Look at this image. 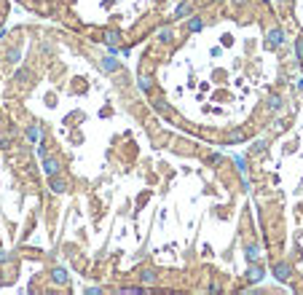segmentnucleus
<instances>
[{
    "mask_svg": "<svg viewBox=\"0 0 303 295\" xmlns=\"http://www.w3.org/2000/svg\"><path fill=\"white\" fill-rule=\"evenodd\" d=\"M49 191L54 193V196L67 193V191H70V177H64L62 172H59V175H51V177H49Z\"/></svg>",
    "mask_w": 303,
    "mask_h": 295,
    "instance_id": "nucleus-1",
    "label": "nucleus"
},
{
    "mask_svg": "<svg viewBox=\"0 0 303 295\" xmlns=\"http://www.w3.org/2000/svg\"><path fill=\"white\" fill-rule=\"evenodd\" d=\"M263 277H266V266H263L260 260H255V263L247 266V274H244L247 285H258V282H263Z\"/></svg>",
    "mask_w": 303,
    "mask_h": 295,
    "instance_id": "nucleus-2",
    "label": "nucleus"
},
{
    "mask_svg": "<svg viewBox=\"0 0 303 295\" xmlns=\"http://www.w3.org/2000/svg\"><path fill=\"white\" fill-rule=\"evenodd\" d=\"M285 30L282 27H271L266 32V49H282V46H285Z\"/></svg>",
    "mask_w": 303,
    "mask_h": 295,
    "instance_id": "nucleus-3",
    "label": "nucleus"
},
{
    "mask_svg": "<svg viewBox=\"0 0 303 295\" xmlns=\"http://www.w3.org/2000/svg\"><path fill=\"white\" fill-rule=\"evenodd\" d=\"M41 172H43L46 177L59 175V172H62V159H57V156H43V161H41Z\"/></svg>",
    "mask_w": 303,
    "mask_h": 295,
    "instance_id": "nucleus-4",
    "label": "nucleus"
},
{
    "mask_svg": "<svg viewBox=\"0 0 303 295\" xmlns=\"http://www.w3.org/2000/svg\"><path fill=\"white\" fill-rule=\"evenodd\" d=\"M271 274L279 282H287L290 277H293V266L287 263V260H279V263H274V268H271Z\"/></svg>",
    "mask_w": 303,
    "mask_h": 295,
    "instance_id": "nucleus-5",
    "label": "nucleus"
},
{
    "mask_svg": "<svg viewBox=\"0 0 303 295\" xmlns=\"http://www.w3.org/2000/svg\"><path fill=\"white\" fill-rule=\"evenodd\" d=\"M201 30H204V16H199V14L185 16V32H188V35H193V32H201Z\"/></svg>",
    "mask_w": 303,
    "mask_h": 295,
    "instance_id": "nucleus-6",
    "label": "nucleus"
},
{
    "mask_svg": "<svg viewBox=\"0 0 303 295\" xmlns=\"http://www.w3.org/2000/svg\"><path fill=\"white\" fill-rule=\"evenodd\" d=\"M24 137H27V140L30 142H35V145H41V142H43V129H41V123H30V126L27 129H24Z\"/></svg>",
    "mask_w": 303,
    "mask_h": 295,
    "instance_id": "nucleus-7",
    "label": "nucleus"
},
{
    "mask_svg": "<svg viewBox=\"0 0 303 295\" xmlns=\"http://www.w3.org/2000/svg\"><path fill=\"white\" fill-rule=\"evenodd\" d=\"M244 258H247V263H255V260H260V258H263L260 244H255V241H247V244H244Z\"/></svg>",
    "mask_w": 303,
    "mask_h": 295,
    "instance_id": "nucleus-8",
    "label": "nucleus"
},
{
    "mask_svg": "<svg viewBox=\"0 0 303 295\" xmlns=\"http://www.w3.org/2000/svg\"><path fill=\"white\" fill-rule=\"evenodd\" d=\"M100 67L105 70V73H118V70H121V62H118L116 59V54H108V57H102V62H100Z\"/></svg>",
    "mask_w": 303,
    "mask_h": 295,
    "instance_id": "nucleus-9",
    "label": "nucleus"
},
{
    "mask_svg": "<svg viewBox=\"0 0 303 295\" xmlns=\"http://www.w3.org/2000/svg\"><path fill=\"white\" fill-rule=\"evenodd\" d=\"M49 279L54 282V285H67L70 282V274L64 271L62 266H57V268H51V274H49Z\"/></svg>",
    "mask_w": 303,
    "mask_h": 295,
    "instance_id": "nucleus-10",
    "label": "nucleus"
},
{
    "mask_svg": "<svg viewBox=\"0 0 303 295\" xmlns=\"http://www.w3.org/2000/svg\"><path fill=\"white\" fill-rule=\"evenodd\" d=\"M193 14V3H190V0H182V3H177L175 5V19H185V16H190Z\"/></svg>",
    "mask_w": 303,
    "mask_h": 295,
    "instance_id": "nucleus-11",
    "label": "nucleus"
},
{
    "mask_svg": "<svg viewBox=\"0 0 303 295\" xmlns=\"http://www.w3.org/2000/svg\"><path fill=\"white\" fill-rule=\"evenodd\" d=\"M137 279H140L142 287H145V285H156V282H159V274H156L153 268H142V271L137 274Z\"/></svg>",
    "mask_w": 303,
    "mask_h": 295,
    "instance_id": "nucleus-12",
    "label": "nucleus"
},
{
    "mask_svg": "<svg viewBox=\"0 0 303 295\" xmlns=\"http://www.w3.org/2000/svg\"><path fill=\"white\" fill-rule=\"evenodd\" d=\"M137 89H140L142 94H153V78H150L148 73H142L140 78H137Z\"/></svg>",
    "mask_w": 303,
    "mask_h": 295,
    "instance_id": "nucleus-13",
    "label": "nucleus"
},
{
    "mask_svg": "<svg viewBox=\"0 0 303 295\" xmlns=\"http://www.w3.org/2000/svg\"><path fill=\"white\" fill-rule=\"evenodd\" d=\"M150 108H153L159 116H169V102L164 100V97H153V102H150Z\"/></svg>",
    "mask_w": 303,
    "mask_h": 295,
    "instance_id": "nucleus-14",
    "label": "nucleus"
},
{
    "mask_svg": "<svg viewBox=\"0 0 303 295\" xmlns=\"http://www.w3.org/2000/svg\"><path fill=\"white\" fill-rule=\"evenodd\" d=\"M268 110H271V113H279V110H285V97L271 94V97H268Z\"/></svg>",
    "mask_w": 303,
    "mask_h": 295,
    "instance_id": "nucleus-15",
    "label": "nucleus"
},
{
    "mask_svg": "<svg viewBox=\"0 0 303 295\" xmlns=\"http://www.w3.org/2000/svg\"><path fill=\"white\" fill-rule=\"evenodd\" d=\"M172 41H175V30H172V27H161V30H159V43H161V46H169Z\"/></svg>",
    "mask_w": 303,
    "mask_h": 295,
    "instance_id": "nucleus-16",
    "label": "nucleus"
},
{
    "mask_svg": "<svg viewBox=\"0 0 303 295\" xmlns=\"http://www.w3.org/2000/svg\"><path fill=\"white\" fill-rule=\"evenodd\" d=\"M239 142H244V132H242V129H234V132H228L226 145H239Z\"/></svg>",
    "mask_w": 303,
    "mask_h": 295,
    "instance_id": "nucleus-17",
    "label": "nucleus"
},
{
    "mask_svg": "<svg viewBox=\"0 0 303 295\" xmlns=\"http://www.w3.org/2000/svg\"><path fill=\"white\" fill-rule=\"evenodd\" d=\"M5 59H8L11 64H19V59H22V49H19V46H11V49L5 51Z\"/></svg>",
    "mask_w": 303,
    "mask_h": 295,
    "instance_id": "nucleus-18",
    "label": "nucleus"
},
{
    "mask_svg": "<svg viewBox=\"0 0 303 295\" xmlns=\"http://www.w3.org/2000/svg\"><path fill=\"white\" fill-rule=\"evenodd\" d=\"M234 164H236V172H239V175H247V159H244V156H234Z\"/></svg>",
    "mask_w": 303,
    "mask_h": 295,
    "instance_id": "nucleus-19",
    "label": "nucleus"
},
{
    "mask_svg": "<svg viewBox=\"0 0 303 295\" xmlns=\"http://www.w3.org/2000/svg\"><path fill=\"white\" fill-rule=\"evenodd\" d=\"M295 57H298V62H303V35L295 38Z\"/></svg>",
    "mask_w": 303,
    "mask_h": 295,
    "instance_id": "nucleus-20",
    "label": "nucleus"
},
{
    "mask_svg": "<svg viewBox=\"0 0 303 295\" xmlns=\"http://www.w3.org/2000/svg\"><path fill=\"white\" fill-rule=\"evenodd\" d=\"M118 293H121V295H134V293H142V285H137V287H118Z\"/></svg>",
    "mask_w": 303,
    "mask_h": 295,
    "instance_id": "nucleus-21",
    "label": "nucleus"
},
{
    "mask_svg": "<svg viewBox=\"0 0 303 295\" xmlns=\"http://www.w3.org/2000/svg\"><path fill=\"white\" fill-rule=\"evenodd\" d=\"M0 263H3V266L14 263V255H11V252H0Z\"/></svg>",
    "mask_w": 303,
    "mask_h": 295,
    "instance_id": "nucleus-22",
    "label": "nucleus"
},
{
    "mask_svg": "<svg viewBox=\"0 0 303 295\" xmlns=\"http://www.w3.org/2000/svg\"><path fill=\"white\" fill-rule=\"evenodd\" d=\"M266 145H268V140H258V142H255V148H252V153H263Z\"/></svg>",
    "mask_w": 303,
    "mask_h": 295,
    "instance_id": "nucleus-23",
    "label": "nucleus"
},
{
    "mask_svg": "<svg viewBox=\"0 0 303 295\" xmlns=\"http://www.w3.org/2000/svg\"><path fill=\"white\" fill-rule=\"evenodd\" d=\"M27 78H30V70H19V73H16V83H24Z\"/></svg>",
    "mask_w": 303,
    "mask_h": 295,
    "instance_id": "nucleus-24",
    "label": "nucleus"
},
{
    "mask_svg": "<svg viewBox=\"0 0 303 295\" xmlns=\"http://www.w3.org/2000/svg\"><path fill=\"white\" fill-rule=\"evenodd\" d=\"M207 161H209V164H220V161H223V156H220V153H209V156H207Z\"/></svg>",
    "mask_w": 303,
    "mask_h": 295,
    "instance_id": "nucleus-25",
    "label": "nucleus"
},
{
    "mask_svg": "<svg viewBox=\"0 0 303 295\" xmlns=\"http://www.w3.org/2000/svg\"><path fill=\"white\" fill-rule=\"evenodd\" d=\"M242 177V191H249V177L247 175H239Z\"/></svg>",
    "mask_w": 303,
    "mask_h": 295,
    "instance_id": "nucleus-26",
    "label": "nucleus"
},
{
    "mask_svg": "<svg viewBox=\"0 0 303 295\" xmlns=\"http://www.w3.org/2000/svg\"><path fill=\"white\" fill-rule=\"evenodd\" d=\"M298 91H303V78H298Z\"/></svg>",
    "mask_w": 303,
    "mask_h": 295,
    "instance_id": "nucleus-27",
    "label": "nucleus"
},
{
    "mask_svg": "<svg viewBox=\"0 0 303 295\" xmlns=\"http://www.w3.org/2000/svg\"><path fill=\"white\" fill-rule=\"evenodd\" d=\"M212 3H220V0H212Z\"/></svg>",
    "mask_w": 303,
    "mask_h": 295,
    "instance_id": "nucleus-28",
    "label": "nucleus"
}]
</instances>
